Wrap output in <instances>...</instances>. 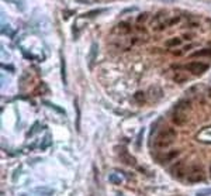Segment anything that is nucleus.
Wrapping results in <instances>:
<instances>
[{
  "mask_svg": "<svg viewBox=\"0 0 211 196\" xmlns=\"http://www.w3.org/2000/svg\"><path fill=\"white\" fill-rule=\"evenodd\" d=\"M176 140V131L173 128H165L155 138V147L156 148H168Z\"/></svg>",
  "mask_w": 211,
  "mask_h": 196,
  "instance_id": "obj_1",
  "label": "nucleus"
},
{
  "mask_svg": "<svg viewBox=\"0 0 211 196\" xmlns=\"http://www.w3.org/2000/svg\"><path fill=\"white\" fill-rule=\"evenodd\" d=\"M187 181L190 183H198V182H204L205 181V173L203 171V167L200 165H194L190 168L187 173Z\"/></svg>",
  "mask_w": 211,
  "mask_h": 196,
  "instance_id": "obj_2",
  "label": "nucleus"
},
{
  "mask_svg": "<svg viewBox=\"0 0 211 196\" xmlns=\"http://www.w3.org/2000/svg\"><path fill=\"white\" fill-rule=\"evenodd\" d=\"M186 69L193 75H201L208 69V65L203 62H190L186 65Z\"/></svg>",
  "mask_w": 211,
  "mask_h": 196,
  "instance_id": "obj_3",
  "label": "nucleus"
},
{
  "mask_svg": "<svg viewBox=\"0 0 211 196\" xmlns=\"http://www.w3.org/2000/svg\"><path fill=\"white\" fill-rule=\"evenodd\" d=\"M188 120L187 111L184 110H174V113L172 114V121L176 126H184Z\"/></svg>",
  "mask_w": 211,
  "mask_h": 196,
  "instance_id": "obj_4",
  "label": "nucleus"
},
{
  "mask_svg": "<svg viewBox=\"0 0 211 196\" xmlns=\"http://www.w3.org/2000/svg\"><path fill=\"white\" fill-rule=\"evenodd\" d=\"M186 167H184V162H177L176 165H173V168H172V172H173V175L176 176V178H183L186 173Z\"/></svg>",
  "mask_w": 211,
  "mask_h": 196,
  "instance_id": "obj_5",
  "label": "nucleus"
},
{
  "mask_svg": "<svg viewBox=\"0 0 211 196\" xmlns=\"http://www.w3.org/2000/svg\"><path fill=\"white\" fill-rule=\"evenodd\" d=\"M191 107V103L190 100H179L174 106V110H184V111H188Z\"/></svg>",
  "mask_w": 211,
  "mask_h": 196,
  "instance_id": "obj_6",
  "label": "nucleus"
},
{
  "mask_svg": "<svg viewBox=\"0 0 211 196\" xmlns=\"http://www.w3.org/2000/svg\"><path fill=\"white\" fill-rule=\"evenodd\" d=\"M193 58H198V57H210L211 58V48H204V49H198V51L191 54Z\"/></svg>",
  "mask_w": 211,
  "mask_h": 196,
  "instance_id": "obj_7",
  "label": "nucleus"
},
{
  "mask_svg": "<svg viewBox=\"0 0 211 196\" xmlns=\"http://www.w3.org/2000/svg\"><path fill=\"white\" fill-rule=\"evenodd\" d=\"M165 45L168 47V48H174V47L182 45V40H180V38H170V40H168L165 43Z\"/></svg>",
  "mask_w": 211,
  "mask_h": 196,
  "instance_id": "obj_8",
  "label": "nucleus"
},
{
  "mask_svg": "<svg viewBox=\"0 0 211 196\" xmlns=\"http://www.w3.org/2000/svg\"><path fill=\"white\" fill-rule=\"evenodd\" d=\"M118 30H120L123 34H129V33H131V26H129L128 23H125V21H121V23L118 24Z\"/></svg>",
  "mask_w": 211,
  "mask_h": 196,
  "instance_id": "obj_9",
  "label": "nucleus"
},
{
  "mask_svg": "<svg viewBox=\"0 0 211 196\" xmlns=\"http://www.w3.org/2000/svg\"><path fill=\"white\" fill-rule=\"evenodd\" d=\"M35 192L39 193V195H45V196H52L53 195V189H49V188H37Z\"/></svg>",
  "mask_w": 211,
  "mask_h": 196,
  "instance_id": "obj_10",
  "label": "nucleus"
},
{
  "mask_svg": "<svg viewBox=\"0 0 211 196\" xmlns=\"http://www.w3.org/2000/svg\"><path fill=\"white\" fill-rule=\"evenodd\" d=\"M121 159H123L124 162H127L128 165H135V159H131V155H129L127 151H124V152L121 154Z\"/></svg>",
  "mask_w": 211,
  "mask_h": 196,
  "instance_id": "obj_11",
  "label": "nucleus"
},
{
  "mask_svg": "<svg viewBox=\"0 0 211 196\" xmlns=\"http://www.w3.org/2000/svg\"><path fill=\"white\" fill-rule=\"evenodd\" d=\"M96 55H97V44H93L92 49H90V55H89V59H90V65H93L96 59Z\"/></svg>",
  "mask_w": 211,
  "mask_h": 196,
  "instance_id": "obj_12",
  "label": "nucleus"
},
{
  "mask_svg": "<svg viewBox=\"0 0 211 196\" xmlns=\"http://www.w3.org/2000/svg\"><path fill=\"white\" fill-rule=\"evenodd\" d=\"M173 80L176 83H183V82H186L187 80V75H183V74H176L173 76Z\"/></svg>",
  "mask_w": 211,
  "mask_h": 196,
  "instance_id": "obj_13",
  "label": "nucleus"
},
{
  "mask_svg": "<svg viewBox=\"0 0 211 196\" xmlns=\"http://www.w3.org/2000/svg\"><path fill=\"white\" fill-rule=\"evenodd\" d=\"M134 99L137 100L138 103H142V102H145V92H142V90H138L137 93L134 95Z\"/></svg>",
  "mask_w": 211,
  "mask_h": 196,
  "instance_id": "obj_14",
  "label": "nucleus"
},
{
  "mask_svg": "<svg viewBox=\"0 0 211 196\" xmlns=\"http://www.w3.org/2000/svg\"><path fill=\"white\" fill-rule=\"evenodd\" d=\"M108 179H110V182H111V183H114V185H120L121 181H123V179H121L117 173H111V175L108 176Z\"/></svg>",
  "mask_w": 211,
  "mask_h": 196,
  "instance_id": "obj_15",
  "label": "nucleus"
},
{
  "mask_svg": "<svg viewBox=\"0 0 211 196\" xmlns=\"http://www.w3.org/2000/svg\"><path fill=\"white\" fill-rule=\"evenodd\" d=\"M176 157H179V151H170L169 154H166V161H172V159H174Z\"/></svg>",
  "mask_w": 211,
  "mask_h": 196,
  "instance_id": "obj_16",
  "label": "nucleus"
},
{
  "mask_svg": "<svg viewBox=\"0 0 211 196\" xmlns=\"http://www.w3.org/2000/svg\"><path fill=\"white\" fill-rule=\"evenodd\" d=\"M47 106H49L51 109H53V110H56L58 113H61V114H65V111H63V109H61V107H58L56 105H52V103H49V102H44Z\"/></svg>",
  "mask_w": 211,
  "mask_h": 196,
  "instance_id": "obj_17",
  "label": "nucleus"
},
{
  "mask_svg": "<svg viewBox=\"0 0 211 196\" xmlns=\"http://www.w3.org/2000/svg\"><path fill=\"white\" fill-rule=\"evenodd\" d=\"M146 18H148V14H146V13H141V14L138 16V18H137V23L138 24H143L146 21Z\"/></svg>",
  "mask_w": 211,
  "mask_h": 196,
  "instance_id": "obj_18",
  "label": "nucleus"
},
{
  "mask_svg": "<svg viewBox=\"0 0 211 196\" xmlns=\"http://www.w3.org/2000/svg\"><path fill=\"white\" fill-rule=\"evenodd\" d=\"M49 142H51V137H49V134H47V136H45V141H42V144H41L42 150H45V148L49 145Z\"/></svg>",
  "mask_w": 211,
  "mask_h": 196,
  "instance_id": "obj_19",
  "label": "nucleus"
},
{
  "mask_svg": "<svg viewBox=\"0 0 211 196\" xmlns=\"http://www.w3.org/2000/svg\"><path fill=\"white\" fill-rule=\"evenodd\" d=\"M204 136H211V128H205L204 131H201L198 134V137H204ZM208 144H211V138L208 140Z\"/></svg>",
  "mask_w": 211,
  "mask_h": 196,
  "instance_id": "obj_20",
  "label": "nucleus"
},
{
  "mask_svg": "<svg viewBox=\"0 0 211 196\" xmlns=\"http://www.w3.org/2000/svg\"><path fill=\"white\" fill-rule=\"evenodd\" d=\"M210 195H211V189H205V190L197 192V196H210Z\"/></svg>",
  "mask_w": 211,
  "mask_h": 196,
  "instance_id": "obj_21",
  "label": "nucleus"
},
{
  "mask_svg": "<svg viewBox=\"0 0 211 196\" xmlns=\"http://www.w3.org/2000/svg\"><path fill=\"white\" fill-rule=\"evenodd\" d=\"M180 21V18L179 17H173V18H170V20H168V26L170 27V26H174L176 23H179Z\"/></svg>",
  "mask_w": 211,
  "mask_h": 196,
  "instance_id": "obj_22",
  "label": "nucleus"
},
{
  "mask_svg": "<svg viewBox=\"0 0 211 196\" xmlns=\"http://www.w3.org/2000/svg\"><path fill=\"white\" fill-rule=\"evenodd\" d=\"M38 128H39V123H35V127H34V128H31V131L28 133V136H33V134L35 133V131L38 130Z\"/></svg>",
  "mask_w": 211,
  "mask_h": 196,
  "instance_id": "obj_23",
  "label": "nucleus"
},
{
  "mask_svg": "<svg viewBox=\"0 0 211 196\" xmlns=\"http://www.w3.org/2000/svg\"><path fill=\"white\" fill-rule=\"evenodd\" d=\"M183 37H184L186 40H191V38H193V34H188V33H186V34L183 35Z\"/></svg>",
  "mask_w": 211,
  "mask_h": 196,
  "instance_id": "obj_24",
  "label": "nucleus"
},
{
  "mask_svg": "<svg viewBox=\"0 0 211 196\" xmlns=\"http://www.w3.org/2000/svg\"><path fill=\"white\" fill-rule=\"evenodd\" d=\"M7 2H13V3H16L17 6H20V3H18V2H17V0H7Z\"/></svg>",
  "mask_w": 211,
  "mask_h": 196,
  "instance_id": "obj_25",
  "label": "nucleus"
},
{
  "mask_svg": "<svg viewBox=\"0 0 211 196\" xmlns=\"http://www.w3.org/2000/svg\"><path fill=\"white\" fill-rule=\"evenodd\" d=\"M208 95H210V97H211V89H210V92H208Z\"/></svg>",
  "mask_w": 211,
  "mask_h": 196,
  "instance_id": "obj_26",
  "label": "nucleus"
},
{
  "mask_svg": "<svg viewBox=\"0 0 211 196\" xmlns=\"http://www.w3.org/2000/svg\"><path fill=\"white\" fill-rule=\"evenodd\" d=\"M210 176H211V167H210Z\"/></svg>",
  "mask_w": 211,
  "mask_h": 196,
  "instance_id": "obj_27",
  "label": "nucleus"
}]
</instances>
